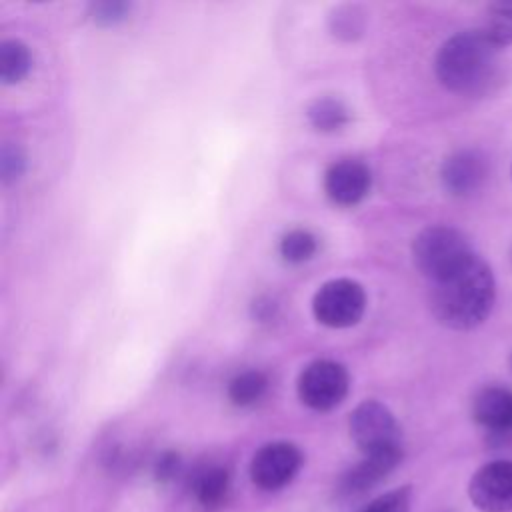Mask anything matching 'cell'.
<instances>
[{"label":"cell","mask_w":512,"mask_h":512,"mask_svg":"<svg viewBox=\"0 0 512 512\" xmlns=\"http://www.w3.org/2000/svg\"><path fill=\"white\" fill-rule=\"evenodd\" d=\"M412 488L402 486L372 500L362 512H410Z\"/></svg>","instance_id":"obj_20"},{"label":"cell","mask_w":512,"mask_h":512,"mask_svg":"<svg viewBox=\"0 0 512 512\" xmlns=\"http://www.w3.org/2000/svg\"><path fill=\"white\" fill-rule=\"evenodd\" d=\"M468 496L480 512H512V460H494L476 470Z\"/></svg>","instance_id":"obj_8"},{"label":"cell","mask_w":512,"mask_h":512,"mask_svg":"<svg viewBox=\"0 0 512 512\" xmlns=\"http://www.w3.org/2000/svg\"><path fill=\"white\" fill-rule=\"evenodd\" d=\"M482 32L498 48L512 44V2L490 4Z\"/></svg>","instance_id":"obj_19"},{"label":"cell","mask_w":512,"mask_h":512,"mask_svg":"<svg viewBox=\"0 0 512 512\" xmlns=\"http://www.w3.org/2000/svg\"><path fill=\"white\" fill-rule=\"evenodd\" d=\"M366 14L356 4H342L332 10L328 16L330 32L340 40H354L364 32Z\"/></svg>","instance_id":"obj_18"},{"label":"cell","mask_w":512,"mask_h":512,"mask_svg":"<svg viewBox=\"0 0 512 512\" xmlns=\"http://www.w3.org/2000/svg\"><path fill=\"white\" fill-rule=\"evenodd\" d=\"M178 470H180V456L176 452L160 454V458L156 460V466H154L156 478L162 482L172 480L178 474Z\"/></svg>","instance_id":"obj_23"},{"label":"cell","mask_w":512,"mask_h":512,"mask_svg":"<svg viewBox=\"0 0 512 512\" xmlns=\"http://www.w3.org/2000/svg\"><path fill=\"white\" fill-rule=\"evenodd\" d=\"M496 284L490 266L474 256L464 268L434 282L430 308L434 318L452 330H470L486 320L494 306Z\"/></svg>","instance_id":"obj_2"},{"label":"cell","mask_w":512,"mask_h":512,"mask_svg":"<svg viewBox=\"0 0 512 512\" xmlns=\"http://www.w3.org/2000/svg\"><path fill=\"white\" fill-rule=\"evenodd\" d=\"M0 168L4 182H16L24 170H26V156L20 146L16 144H4L2 156H0Z\"/></svg>","instance_id":"obj_22"},{"label":"cell","mask_w":512,"mask_h":512,"mask_svg":"<svg viewBox=\"0 0 512 512\" xmlns=\"http://www.w3.org/2000/svg\"><path fill=\"white\" fill-rule=\"evenodd\" d=\"M318 250V238L304 228L288 230L278 244V252L284 262L288 264H302L308 262Z\"/></svg>","instance_id":"obj_17"},{"label":"cell","mask_w":512,"mask_h":512,"mask_svg":"<svg viewBox=\"0 0 512 512\" xmlns=\"http://www.w3.org/2000/svg\"><path fill=\"white\" fill-rule=\"evenodd\" d=\"M434 70L450 92L482 96L498 82L500 48L482 30H464L440 46Z\"/></svg>","instance_id":"obj_1"},{"label":"cell","mask_w":512,"mask_h":512,"mask_svg":"<svg viewBox=\"0 0 512 512\" xmlns=\"http://www.w3.org/2000/svg\"><path fill=\"white\" fill-rule=\"evenodd\" d=\"M130 14V4L126 2H94L90 6V16L100 26H114L124 22Z\"/></svg>","instance_id":"obj_21"},{"label":"cell","mask_w":512,"mask_h":512,"mask_svg":"<svg viewBox=\"0 0 512 512\" xmlns=\"http://www.w3.org/2000/svg\"><path fill=\"white\" fill-rule=\"evenodd\" d=\"M268 392V376L260 370H244L228 382V398L234 406L248 408L258 404Z\"/></svg>","instance_id":"obj_14"},{"label":"cell","mask_w":512,"mask_h":512,"mask_svg":"<svg viewBox=\"0 0 512 512\" xmlns=\"http://www.w3.org/2000/svg\"><path fill=\"white\" fill-rule=\"evenodd\" d=\"M476 254L462 232L450 226H428L412 242V258L432 284L464 268Z\"/></svg>","instance_id":"obj_3"},{"label":"cell","mask_w":512,"mask_h":512,"mask_svg":"<svg viewBox=\"0 0 512 512\" xmlns=\"http://www.w3.org/2000/svg\"><path fill=\"white\" fill-rule=\"evenodd\" d=\"M472 418L492 434L512 432V390L486 386L472 400Z\"/></svg>","instance_id":"obj_11"},{"label":"cell","mask_w":512,"mask_h":512,"mask_svg":"<svg viewBox=\"0 0 512 512\" xmlns=\"http://www.w3.org/2000/svg\"><path fill=\"white\" fill-rule=\"evenodd\" d=\"M276 312H278V304L268 296H260L252 302V314L258 322L272 320L276 316Z\"/></svg>","instance_id":"obj_24"},{"label":"cell","mask_w":512,"mask_h":512,"mask_svg":"<svg viewBox=\"0 0 512 512\" xmlns=\"http://www.w3.org/2000/svg\"><path fill=\"white\" fill-rule=\"evenodd\" d=\"M370 168L352 158L336 160L324 174V192L338 206H356L370 192Z\"/></svg>","instance_id":"obj_9"},{"label":"cell","mask_w":512,"mask_h":512,"mask_svg":"<svg viewBox=\"0 0 512 512\" xmlns=\"http://www.w3.org/2000/svg\"><path fill=\"white\" fill-rule=\"evenodd\" d=\"M350 436L364 456L402 452V430L394 414L378 400L360 402L348 420Z\"/></svg>","instance_id":"obj_4"},{"label":"cell","mask_w":512,"mask_h":512,"mask_svg":"<svg viewBox=\"0 0 512 512\" xmlns=\"http://www.w3.org/2000/svg\"><path fill=\"white\" fill-rule=\"evenodd\" d=\"M308 122L320 132H336L348 124V108L342 100L322 96L308 104L306 108Z\"/></svg>","instance_id":"obj_15"},{"label":"cell","mask_w":512,"mask_h":512,"mask_svg":"<svg viewBox=\"0 0 512 512\" xmlns=\"http://www.w3.org/2000/svg\"><path fill=\"white\" fill-rule=\"evenodd\" d=\"M196 500L204 508H216L226 502L230 490V472L220 464L200 466L190 480Z\"/></svg>","instance_id":"obj_13"},{"label":"cell","mask_w":512,"mask_h":512,"mask_svg":"<svg viewBox=\"0 0 512 512\" xmlns=\"http://www.w3.org/2000/svg\"><path fill=\"white\" fill-rule=\"evenodd\" d=\"M402 460V452H386V454H372L364 456L362 462L352 466L338 484V492L344 498H352L364 494L380 480H384Z\"/></svg>","instance_id":"obj_12"},{"label":"cell","mask_w":512,"mask_h":512,"mask_svg":"<svg viewBox=\"0 0 512 512\" xmlns=\"http://www.w3.org/2000/svg\"><path fill=\"white\" fill-rule=\"evenodd\" d=\"M32 68V56L24 42L4 40L0 44V78L4 84H18Z\"/></svg>","instance_id":"obj_16"},{"label":"cell","mask_w":512,"mask_h":512,"mask_svg":"<svg viewBox=\"0 0 512 512\" xmlns=\"http://www.w3.org/2000/svg\"><path fill=\"white\" fill-rule=\"evenodd\" d=\"M486 158L476 150H460L448 156L440 168V180L448 194L468 196L486 180Z\"/></svg>","instance_id":"obj_10"},{"label":"cell","mask_w":512,"mask_h":512,"mask_svg":"<svg viewBox=\"0 0 512 512\" xmlns=\"http://www.w3.org/2000/svg\"><path fill=\"white\" fill-rule=\"evenodd\" d=\"M298 398L316 412L336 408L348 394L350 378L342 364L334 360H314L298 376Z\"/></svg>","instance_id":"obj_6"},{"label":"cell","mask_w":512,"mask_h":512,"mask_svg":"<svg viewBox=\"0 0 512 512\" xmlns=\"http://www.w3.org/2000/svg\"><path fill=\"white\" fill-rule=\"evenodd\" d=\"M314 318L328 328H350L366 312V292L350 278L324 282L312 298Z\"/></svg>","instance_id":"obj_5"},{"label":"cell","mask_w":512,"mask_h":512,"mask_svg":"<svg viewBox=\"0 0 512 512\" xmlns=\"http://www.w3.org/2000/svg\"><path fill=\"white\" fill-rule=\"evenodd\" d=\"M302 466V452L292 442H268L250 462V478L262 490H278L292 482Z\"/></svg>","instance_id":"obj_7"}]
</instances>
